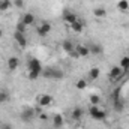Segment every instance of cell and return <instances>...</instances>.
Listing matches in <instances>:
<instances>
[{
    "mask_svg": "<svg viewBox=\"0 0 129 129\" xmlns=\"http://www.w3.org/2000/svg\"><path fill=\"white\" fill-rule=\"evenodd\" d=\"M27 69H29V80H38L41 75H42V64H41V60L36 59V57H32L29 62H27Z\"/></svg>",
    "mask_w": 129,
    "mask_h": 129,
    "instance_id": "obj_1",
    "label": "cell"
},
{
    "mask_svg": "<svg viewBox=\"0 0 129 129\" xmlns=\"http://www.w3.org/2000/svg\"><path fill=\"white\" fill-rule=\"evenodd\" d=\"M89 114H90V117L95 119V120H104V119L107 117V113H105L99 105H92V107L89 108Z\"/></svg>",
    "mask_w": 129,
    "mask_h": 129,
    "instance_id": "obj_2",
    "label": "cell"
},
{
    "mask_svg": "<svg viewBox=\"0 0 129 129\" xmlns=\"http://www.w3.org/2000/svg\"><path fill=\"white\" fill-rule=\"evenodd\" d=\"M51 30H53V26L50 24V23H41L39 24V27L36 29V32H38V35L41 36V38H45V36H48L50 33H51Z\"/></svg>",
    "mask_w": 129,
    "mask_h": 129,
    "instance_id": "obj_3",
    "label": "cell"
},
{
    "mask_svg": "<svg viewBox=\"0 0 129 129\" xmlns=\"http://www.w3.org/2000/svg\"><path fill=\"white\" fill-rule=\"evenodd\" d=\"M36 101H38V105H39V107H50V105L53 104L54 98L51 96V95L42 93V95H39V96L36 98Z\"/></svg>",
    "mask_w": 129,
    "mask_h": 129,
    "instance_id": "obj_4",
    "label": "cell"
},
{
    "mask_svg": "<svg viewBox=\"0 0 129 129\" xmlns=\"http://www.w3.org/2000/svg\"><path fill=\"white\" fill-rule=\"evenodd\" d=\"M123 72H125V71H123L120 66H113L111 71H110V74H108L110 81H116V80H119V78L123 75Z\"/></svg>",
    "mask_w": 129,
    "mask_h": 129,
    "instance_id": "obj_5",
    "label": "cell"
},
{
    "mask_svg": "<svg viewBox=\"0 0 129 129\" xmlns=\"http://www.w3.org/2000/svg\"><path fill=\"white\" fill-rule=\"evenodd\" d=\"M14 38L18 44L20 48H26L27 47V38H26V33H20V32H15L14 33Z\"/></svg>",
    "mask_w": 129,
    "mask_h": 129,
    "instance_id": "obj_6",
    "label": "cell"
},
{
    "mask_svg": "<svg viewBox=\"0 0 129 129\" xmlns=\"http://www.w3.org/2000/svg\"><path fill=\"white\" fill-rule=\"evenodd\" d=\"M75 53L78 54V57H87L90 54V50H89V45H84V44H78L75 47Z\"/></svg>",
    "mask_w": 129,
    "mask_h": 129,
    "instance_id": "obj_7",
    "label": "cell"
},
{
    "mask_svg": "<svg viewBox=\"0 0 129 129\" xmlns=\"http://www.w3.org/2000/svg\"><path fill=\"white\" fill-rule=\"evenodd\" d=\"M77 20H78L77 14H74V12H69V11H64V12H63V21H64V23H68L69 26H71L72 23H75Z\"/></svg>",
    "mask_w": 129,
    "mask_h": 129,
    "instance_id": "obj_8",
    "label": "cell"
},
{
    "mask_svg": "<svg viewBox=\"0 0 129 129\" xmlns=\"http://www.w3.org/2000/svg\"><path fill=\"white\" fill-rule=\"evenodd\" d=\"M63 125H64V117H63V116H62L60 113L54 114V116H53V126L59 129V128H62Z\"/></svg>",
    "mask_w": 129,
    "mask_h": 129,
    "instance_id": "obj_9",
    "label": "cell"
},
{
    "mask_svg": "<svg viewBox=\"0 0 129 129\" xmlns=\"http://www.w3.org/2000/svg\"><path fill=\"white\" fill-rule=\"evenodd\" d=\"M18 66H20V59H18V57L12 56V57L8 59V69H9V71H17Z\"/></svg>",
    "mask_w": 129,
    "mask_h": 129,
    "instance_id": "obj_10",
    "label": "cell"
},
{
    "mask_svg": "<svg viewBox=\"0 0 129 129\" xmlns=\"http://www.w3.org/2000/svg\"><path fill=\"white\" fill-rule=\"evenodd\" d=\"M87 77H89V81H96L98 78L101 77V69L99 68H92V69H89V74H87Z\"/></svg>",
    "mask_w": 129,
    "mask_h": 129,
    "instance_id": "obj_11",
    "label": "cell"
},
{
    "mask_svg": "<svg viewBox=\"0 0 129 129\" xmlns=\"http://www.w3.org/2000/svg\"><path fill=\"white\" fill-rule=\"evenodd\" d=\"M21 21L29 27V26H32L33 23H35V15H33L32 12H26V14L21 17Z\"/></svg>",
    "mask_w": 129,
    "mask_h": 129,
    "instance_id": "obj_12",
    "label": "cell"
},
{
    "mask_svg": "<svg viewBox=\"0 0 129 129\" xmlns=\"http://www.w3.org/2000/svg\"><path fill=\"white\" fill-rule=\"evenodd\" d=\"M33 116H35V110L27 108V110H24V111L21 113V120H23V122H29V120L33 119Z\"/></svg>",
    "mask_w": 129,
    "mask_h": 129,
    "instance_id": "obj_13",
    "label": "cell"
},
{
    "mask_svg": "<svg viewBox=\"0 0 129 129\" xmlns=\"http://www.w3.org/2000/svg\"><path fill=\"white\" fill-rule=\"evenodd\" d=\"M62 48H63L64 53H68V54H71V53H74L75 51V47H74V44L69 41V39H66L62 42Z\"/></svg>",
    "mask_w": 129,
    "mask_h": 129,
    "instance_id": "obj_14",
    "label": "cell"
},
{
    "mask_svg": "<svg viewBox=\"0 0 129 129\" xmlns=\"http://www.w3.org/2000/svg\"><path fill=\"white\" fill-rule=\"evenodd\" d=\"M89 50H90V54H93V56H99L104 51L102 45H99V44H90L89 45Z\"/></svg>",
    "mask_w": 129,
    "mask_h": 129,
    "instance_id": "obj_15",
    "label": "cell"
},
{
    "mask_svg": "<svg viewBox=\"0 0 129 129\" xmlns=\"http://www.w3.org/2000/svg\"><path fill=\"white\" fill-rule=\"evenodd\" d=\"M83 114H84V111H83V108H80V107H75V108L72 110V113H71V116H72L74 120H80V119L83 117Z\"/></svg>",
    "mask_w": 129,
    "mask_h": 129,
    "instance_id": "obj_16",
    "label": "cell"
},
{
    "mask_svg": "<svg viewBox=\"0 0 129 129\" xmlns=\"http://www.w3.org/2000/svg\"><path fill=\"white\" fill-rule=\"evenodd\" d=\"M71 29H72V32H75V33H81L83 32V29H84V24H83L80 20H77L75 23L71 24Z\"/></svg>",
    "mask_w": 129,
    "mask_h": 129,
    "instance_id": "obj_17",
    "label": "cell"
},
{
    "mask_svg": "<svg viewBox=\"0 0 129 129\" xmlns=\"http://www.w3.org/2000/svg\"><path fill=\"white\" fill-rule=\"evenodd\" d=\"M11 6H12V2H11V0H0V12L9 11Z\"/></svg>",
    "mask_w": 129,
    "mask_h": 129,
    "instance_id": "obj_18",
    "label": "cell"
},
{
    "mask_svg": "<svg viewBox=\"0 0 129 129\" xmlns=\"http://www.w3.org/2000/svg\"><path fill=\"white\" fill-rule=\"evenodd\" d=\"M87 84H89V83H87V80L80 78V80L75 83V87H77L78 90H86V89H87Z\"/></svg>",
    "mask_w": 129,
    "mask_h": 129,
    "instance_id": "obj_19",
    "label": "cell"
},
{
    "mask_svg": "<svg viewBox=\"0 0 129 129\" xmlns=\"http://www.w3.org/2000/svg\"><path fill=\"white\" fill-rule=\"evenodd\" d=\"M93 15L96 18H105L107 17V11L104 8H96V9H93Z\"/></svg>",
    "mask_w": 129,
    "mask_h": 129,
    "instance_id": "obj_20",
    "label": "cell"
},
{
    "mask_svg": "<svg viewBox=\"0 0 129 129\" xmlns=\"http://www.w3.org/2000/svg\"><path fill=\"white\" fill-rule=\"evenodd\" d=\"M117 9L119 11H128L129 9V2L128 0H119V3H117Z\"/></svg>",
    "mask_w": 129,
    "mask_h": 129,
    "instance_id": "obj_21",
    "label": "cell"
},
{
    "mask_svg": "<svg viewBox=\"0 0 129 129\" xmlns=\"http://www.w3.org/2000/svg\"><path fill=\"white\" fill-rule=\"evenodd\" d=\"M119 66H120L123 71H128V69H129V56H125V57H122V60H120Z\"/></svg>",
    "mask_w": 129,
    "mask_h": 129,
    "instance_id": "obj_22",
    "label": "cell"
},
{
    "mask_svg": "<svg viewBox=\"0 0 129 129\" xmlns=\"http://www.w3.org/2000/svg\"><path fill=\"white\" fill-rule=\"evenodd\" d=\"M15 32L26 33V32H27V26H26L23 21H18V23H17V26H15Z\"/></svg>",
    "mask_w": 129,
    "mask_h": 129,
    "instance_id": "obj_23",
    "label": "cell"
},
{
    "mask_svg": "<svg viewBox=\"0 0 129 129\" xmlns=\"http://www.w3.org/2000/svg\"><path fill=\"white\" fill-rule=\"evenodd\" d=\"M123 108H125V102L122 99H116L114 101V110L116 111H122Z\"/></svg>",
    "mask_w": 129,
    "mask_h": 129,
    "instance_id": "obj_24",
    "label": "cell"
},
{
    "mask_svg": "<svg viewBox=\"0 0 129 129\" xmlns=\"http://www.w3.org/2000/svg\"><path fill=\"white\" fill-rule=\"evenodd\" d=\"M89 102H90L92 105H99V104H101V96H99V95H90V96H89Z\"/></svg>",
    "mask_w": 129,
    "mask_h": 129,
    "instance_id": "obj_25",
    "label": "cell"
},
{
    "mask_svg": "<svg viewBox=\"0 0 129 129\" xmlns=\"http://www.w3.org/2000/svg\"><path fill=\"white\" fill-rule=\"evenodd\" d=\"M9 101V95L6 92H0V104H5Z\"/></svg>",
    "mask_w": 129,
    "mask_h": 129,
    "instance_id": "obj_26",
    "label": "cell"
},
{
    "mask_svg": "<svg viewBox=\"0 0 129 129\" xmlns=\"http://www.w3.org/2000/svg\"><path fill=\"white\" fill-rule=\"evenodd\" d=\"M12 5H15L17 8H23V6H24V0H14Z\"/></svg>",
    "mask_w": 129,
    "mask_h": 129,
    "instance_id": "obj_27",
    "label": "cell"
},
{
    "mask_svg": "<svg viewBox=\"0 0 129 129\" xmlns=\"http://www.w3.org/2000/svg\"><path fill=\"white\" fill-rule=\"evenodd\" d=\"M0 129H12V126H11L9 123H2V125H0Z\"/></svg>",
    "mask_w": 129,
    "mask_h": 129,
    "instance_id": "obj_28",
    "label": "cell"
},
{
    "mask_svg": "<svg viewBox=\"0 0 129 129\" xmlns=\"http://www.w3.org/2000/svg\"><path fill=\"white\" fill-rule=\"evenodd\" d=\"M2 36H3V30H2V29H0V38H2Z\"/></svg>",
    "mask_w": 129,
    "mask_h": 129,
    "instance_id": "obj_29",
    "label": "cell"
}]
</instances>
